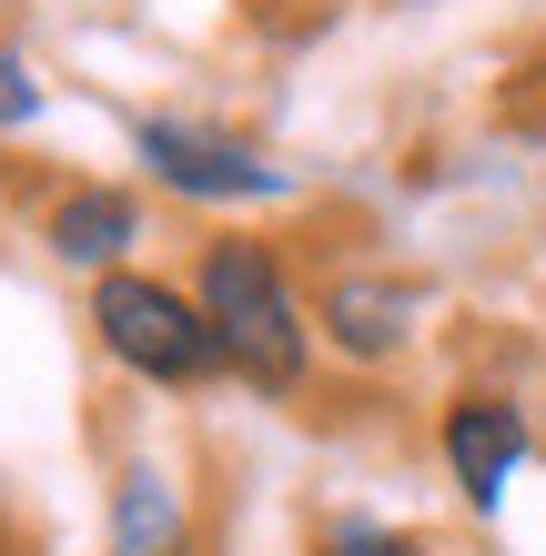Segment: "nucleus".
Segmentation results:
<instances>
[{"instance_id": "nucleus-2", "label": "nucleus", "mask_w": 546, "mask_h": 556, "mask_svg": "<svg viewBox=\"0 0 546 556\" xmlns=\"http://www.w3.org/2000/svg\"><path fill=\"white\" fill-rule=\"evenodd\" d=\"M91 334H102L112 365H132L152 384H192L223 365V334L203 314V293H173L152 274H102V293H91Z\"/></svg>"}, {"instance_id": "nucleus-4", "label": "nucleus", "mask_w": 546, "mask_h": 556, "mask_svg": "<svg viewBox=\"0 0 546 556\" xmlns=\"http://www.w3.org/2000/svg\"><path fill=\"white\" fill-rule=\"evenodd\" d=\"M445 466H456V485H466L475 506H496L506 485H517V466H526V415L506 405V395L445 405Z\"/></svg>"}, {"instance_id": "nucleus-7", "label": "nucleus", "mask_w": 546, "mask_h": 556, "mask_svg": "<svg viewBox=\"0 0 546 556\" xmlns=\"http://www.w3.org/2000/svg\"><path fill=\"white\" fill-rule=\"evenodd\" d=\"M112 556H182V506L152 466H132L112 485Z\"/></svg>"}, {"instance_id": "nucleus-3", "label": "nucleus", "mask_w": 546, "mask_h": 556, "mask_svg": "<svg viewBox=\"0 0 546 556\" xmlns=\"http://www.w3.org/2000/svg\"><path fill=\"white\" fill-rule=\"evenodd\" d=\"M132 142H142V162H152V182L192 192V203H253V192L283 182L264 152H243L233 132H203V122H142Z\"/></svg>"}, {"instance_id": "nucleus-1", "label": "nucleus", "mask_w": 546, "mask_h": 556, "mask_svg": "<svg viewBox=\"0 0 546 556\" xmlns=\"http://www.w3.org/2000/svg\"><path fill=\"white\" fill-rule=\"evenodd\" d=\"M203 314H213L223 365H233L243 384H264V395H294V384H304L314 324H304L294 293H283V274H274L264 243H213L203 253Z\"/></svg>"}, {"instance_id": "nucleus-8", "label": "nucleus", "mask_w": 546, "mask_h": 556, "mask_svg": "<svg viewBox=\"0 0 546 556\" xmlns=\"http://www.w3.org/2000/svg\"><path fill=\"white\" fill-rule=\"evenodd\" d=\"M325 556H435V546H415V536H384V527H334Z\"/></svg>"}, {"instance_id": "nucleus-5", "label": "nucleus", "mask_w": 546, "mask_h": 556, "mask_svg": "<svg viewBox=\"0 0 546 556\" xmlns=\"http://www.w3.org/2000/svg\"><path fill=\"white\" fill-rule=\"evenodd\" d=\"M405 314H415V293L384 283V274H344V283H325V334H334L344 354H365V365L405 344Z\"/></svg>"}, {"instance_id": "nucleus-6", "label": "nucleus", "mask_w": 546, "mask_h": 556, "mask_svg": "<svg viewBox=\"0 0 546 556\" xmlns=\"http://www.w3.org/2000/svg\"><path fill=\"white\" fill-rule=\"evenodd\" d=\"M132 233H142L132 192L81 182V192H61V203H51V253H61V264H112V253L132 243Z\"/></svg>"}, {"instance_id": "nucleus-9", "label": "nucleus", "mask_w": 546, "mask_h": 556, "mask_svg": "<svg viewBox=\"0 0 546 556\" xmlns=\"http://www.w3.org/2000/svg\"><path fill=\"white\" fill-rule=\"evenodd\" d=\"M30 112H41V91H30L21 51H0V122H30Z\"/></svg>"}]
</instances>
